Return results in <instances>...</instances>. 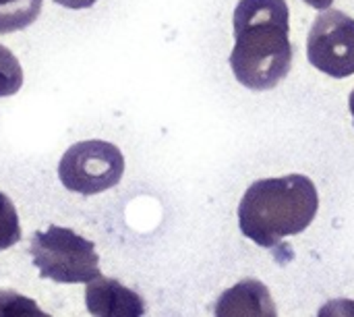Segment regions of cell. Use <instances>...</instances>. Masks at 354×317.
<instances>
[{
    "label": "cell",
    "instance_id": "6da1fadb",
    "mask_svg": "<svg viewBox=\"0 0 354 317\" xmlns=\"http://www.w3.org/2000/svg\"><path fill=\"white\" fill-rule=\"evenodd\" d=\"M230 66L253 91L274 89L292 66L290 12L286 0H241L234 8Z\"/></svg>",
    "mask_w": 354,
    "mask_h": 317
},
{
    "label": "cell",
    "instance_id": "7a4b0ae2",
    "mask_svg": "<svg viewBox=\"0 0 354 317\" xmlns=\"http://www.w3.org/2000/svg\"><path fill=\"white\" fill-rule=\"evenodd\" d=\"M319 197L305 174L255 181L239 206V226L259 247H274L282 239L303 233L317 216Z\"/></svg>",
    "mask_w": 354,
    "mask_h": 317
},
{
    "label": "cell",
    "instance_id": "3957f363",
    "mask_svg": "<svg viewBox=\"0 0 354 317\" xmlns=\"http://www.w3.org/2000/svg\"><path fill=\"white\" fill-rule=\"evenodd\" d=\"M29 253L39 276L60 284L91 282L102 276L95 245L71 228L52 224L46 230L33 233Z\"/></svg>",
    "mask_w": 354,
    "mask_h": 317
},
{
    "label": "cell",
    "instance_id": "277c9868",
    "mask_svg": "<svg viewBox=\"0 0 354 317\" xmlns=\"http://www.w3.org/2000/svg\"><path fill=\"white\" fill-rule=\"evenodd\" d=\"M124 172L122 152L102 139H87L71 145L58 164L64 189L81 195H97L120 183Z\"/></svg>",
    "mask_w": 354,
    "mask_h": 317
},
{
    "label": "cell",
    "instance_id": "5b68a950",
    "mask_svg": "<svg viewBox=\"0 0 354 317\" xmlns=\"http://www.w3.org/2000/svg\"><path fill=\"white\" fill-rule=\"evenodd\" d=\"M307 58L317 71L334 79L354 75L353 17L334 8L317 15L307 39Z\"/></svg>",
    "mask_w": 354,
    "mask_h": 317
},
{
    "label": "cell",
    "instance_id": "8992f818",
    "mask_svg": "<svg viewBox=\"0 0 354 317\" xmlns=\"http://www.w3.org/2000/svg\"><path fill=\"white\" fill-rule=\"evenodd\" d=\"M85 305L91 317H143L145 301L122 282L97 276L85 289Z\"/></svg>",
    "mask_w": 354,
    "mask_h": 317
},
{
    "label": "cell",
    "instance_id": "52a82bcc",
    "mask_svg": "<svg viewBox=\"0 0 354 317\" xmlns=\"http://www.w3.org/2000/svg\"><path fill=\"white\" fill-rule=\"evenodd\" d=\"M216 317H278V311L268 287L249 278L220 295Z\"/></svg>",
    "mask_w": 354,
    "mask_h": 317
},
{
    "label": "cell",
    "instance_id": "ba28073f",
    "mask_svg": "<svg viewBox=\"0 0 354 317\" xmlns=\"http://www.w3.org/2000/svg\"><path fill=\"white\" fill-rule=\"evenodd\" d=\"M41 10V0H0V33L29 27Z\"/></svg>",
    "mask_w": 354,
    "mask_h": 317
},
{
    "label": "cell",
    "instance_id": "9c48e42d",
    "mask_svg": "<svg viewBox=\"0 0 354 317\" xmlns=\"http://www.w3.org/2000/svg\"><path fill=\"white\" fill-rule=\"evenodd\" d=\"M23 85V69L19 58L0 44V98L15 96Z\"/></svg>",
    "mask_w": 354,
    "mask_h": 317
},
{
    "label": "cell",
    "instance_id": "30bf717a",
    "mask_svg": "<svg viewBox=\"0 0 354 317\" xmlns=\"http://www.w3.org/2000/svg\"><path fill=\"white\" fill-rule=\"evenodd\" d=\"M21 241V224L15 203L0 193V251L17 245Z\"/></svg>",
    "mask_w": 354,
    "mask_h": 317
},
{
    "label": "cell",
    "instance_id": "8fae6325",
    "mask_svg": "<svg viewBox=\"0 0 354 317\" xmlns=\"http://www.w3.org/2000/svg\"><path fill=\"white\" fill-rule=\"evenodd\" d=\"M0 317H52L44 314L37 303L12 291H0Z\"/></svg>",
    "mask_w": 354,
    "mask_h": 317
},
{
    "label": "cell",
    "instance_id": "7c38bea8",
    "mask_svg": "<svg viewBox=\"0 0 354 317\" xmlns=\"http://www.w3.org/2000/svg\"><path fill=\"white\" fill-rule=\"evenodd\" d=\"M317 317H354V301L351 299H332L322 305Z\"/></svg>",
    "mask_w": 354,
    "mask_h": 317
},
{
    "label": "cell",
    "instance_id": "4fadbf2b",
    "mask_svg": "<svg viewBox=\"0 0 354 317\" xmlns=\"http://www.w3.org/2000/svg\"><path fill=\"white\" fill-rule=\"evenodd\" d=\"M54 2L60 4V6H66V8H89L97 0H54Z\"/></svg>",
    "mask_w": 354,
    "mask_h": 317
},
{
    "label": "cell",
    "instance_id": "5bb4252c",
    "mask_svg": "<svg viewBox=\"0 0 354 317\" xmlns=\"http://www.w3.org/2000/svg\"><path fill=\"white\" fill-rule=\"evenodd\" d=\"M303 2L309 4V6H313V8H317V10H328L334 0H303Z\"/></svg>",
    "mask_w": 354,
    "mask_h": 317
},
{
    "label": "cell",
    "instance_id": "9a60e30c",
    "mask_svg": "<svg viewBox=\"0 0 354 317\" xmlns=\"http://www.w3.org/2000/svg\"><path fill=\"white\" fill-rule=\"evenodd\" d=\"M348 106H351V114H353V125H354V89L351 91V98H348Z\"/></svg>",
    "mask_w": 354,
    "mask_h": 317
}]
</instances>
